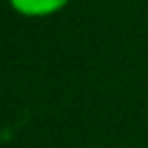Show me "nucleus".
Listing matches in <instances>:
<instances>
[{
  "label": "nucleus",
  "mask_w": 148,
  "mask_h": 148,
  "mask_svg": "<svg viewBox=\"0 0 148 148\" xmlns=\"http://www.w3.org/2000/svg\"><path fill=\"white\" fill-rule=\"evenodd\" d=\"M9 7L25 18H46L62 12L69 0H7Z\"/></svg>",
  "instance_id": "nucleus-1"
}]
</instances>
